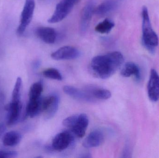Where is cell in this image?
Segmentation results:
<instances>
[{"label":"cell","instance_id":"1","mask_svg":"<svg viewBox=\"0 0 159 158\" xmlns=\"http://www.w3.org/2000/svg\"><path fill=\"white\" fill-rule=\"evenodd\" d=\"M124 62L123 55L119 52L94 57L91 61L90 70L96 78L102 79L113 76Z\"/></svg>","mask_w":159,"mask_h":158},{"label":"cell","instance_id":"2","mask_svg":"<svg viewBox=\"0 0 159 158\" xmlns=\"http://www.w3.org/2000/svg\"><path fill=\"white\" fill-rule=\"evenodd\" d=\"M142 14L143 18L142 43L145 48L150 53H154L156 47L158 45V37L152 28L148 9L145 6L142 8Z\"/></svg>","mask_w":159,"mask_h":158},{"label":"cell","instance_id":"3","mask_svg":"<svg viewBox=\"0 0 159 158\" xmlns=\"http://www.w3.org/2000/svg\"><path fill=\"white\" fill-rule=\"evenodd\" d=\"M62 124L75 136L82 138L85 135L89 125V118L85 114L73 115L65 119Z\"/></svg>","mask_w":159,"mask_h":158},{"label":"cell","instance_id":"4","mask_svg":"<svg viewBox=\"0 0 159 158\" xmlns=\"http://www.w3.org/2000/svg\"><path fill=\"white\" fill-rule=\"evenodd\" d=\"M78 1L79 0H61L57 4L55 12L48 19V22L55 23L63 20L70 14Z\"/></svg>","mask_w":159,"mask_h":158},{"label":"cell","instance_id":"5","mask_svg":"<svg viewBox=\"0 0 159 158\" xmlns=\"http://www.w3.org/2000/svg\"><path fill=\"white\" fill-rule=\"evenodd\" d=\"M34 8V0H26L20 16V23L16 31L17 34L19 36L23 35L27 27L30 23L33 16Z\"/></svg>","mask_w":159,"mask_h":158},{"label":"cell","instance_id":"6","mask_svg":"<svg viewBox=\"0 0 159 158\" xmlns=\"http://www.w3.org/2000/svg\"><path fill=\"white\" fill-rule=\"evenodd\" d=\"M74 141V137L70 132L65 131L58 134L52 141L53 150L62 151L67 149Z\"/></svg>","mask_w":159,"mask_h":158},{"label":"cell","instance_id":"7","mask_svg":"<svg viewBox=\"0 0 159 158\" xmlns=\"http://www.w3.org/2000/svg\"><path fill=\"white\" fill-rule=\"evenodd\" d=\"M95 4L93 0H89L82 9L80 15V31L84 33L88 29L90 23L93 15L94 14Z\"/></svg>","mask_w":159,"mask_h":158},{"label":"cell","instance_id":"8","mask_svg":"<svg viewBox=\"0 0 159 158\" xmlns=\"http://www.w3.org/2000/svg\"><path fill=\"white\" fill-rule=\"evenodd\" d=\"M148 94L152 102H156L159 99V75L156 70L151 69L150 78L148 84Z\"/></svg>","mask_w":159,"mask_h":158},{"label":"cell","instance_id":"9","mask_svg":"<svg viewBox=\"0 0 159 158\" xmlns=\"http://www.w3.org/2000/svg\"><path fill=\"white\" fill-rule=\"evenodd\" d=\"M80 54L79 51L75 47L65 46L52 53L51 57L56 60H70L77 58Z\"/></svg>","mask_w":159,"mask_h":158},{"label":"cell","instance_id":"10","mask_svg":"<svg viewBox=\"0 0 159 158\" xmlns=\"http://www.w3.org/2000/svg\"><path fill=\"white\" fill-rule=\"evenodd\" d=\"M22 105L21 102L19 103L10 102L6 106L7 111V122L9 126L14 125L18 121L21 113Z\"/></svg>","mask_w":159,"mask_h":158},{"label":"cell","instance_id":"11","mask_svg":"<svg viewBox=\"0 0 159 158\" xmlns=\"http://www.w3.org/2000/svg\"><path fill=\"white\" fill-rule=\"evenodd\" d=\"M63 90L66 94L76 100L87 102L94 101V98L92 97L85 90H80L78 88L70 85L64 86Z\"/></svg>","mask_w":159,"mask_h":158},{"label":"cell","instance_id":"12","mask_svg":"<svg viewBox=\"0 0 159 158\" xmlns=\"http://www.w3.org/2000/svg\"><path fill=\"white\" fill-rule=\"evenodd\" d=\"M104 141V135L102 131L95 130L91 132L83 142L82 145L86 148L100 146Z\"/></svg>","mask_w":159,"mask_h":158},{"label":"cell","instance_id":"13","mask_svg":"<svg viewBox=\"0 0 159 158\" xmlns=\"http://www.w3.org/2000/svg\"><path fill=\"white\" fill-rule=\"evenodd\" d=\"M35 33L39 39L48 44L54 43L57 40L56 30L49 27H39L35 30Z\"/></svg>","mask_w":159,"mask_h":158},{"label":"cell","instance_id":"14","mask_svg":"<svg viewBox=\"0 0 159 158\" xmlns=\"http://www.w3.org/2000/svg\"><path fill=\"white\" fill-rule=\"evenodd\" d=\"M120 74L121 76L126 78L134 76L137 81H139L141 79L140 68L136 64L133 62H128L126 63L121 70Z\"/></svg>","mask_w":159,"mask_h":158},{"label":"cell","instance_id":"15","mask_svg":"<svg viewBox=\"0 0 159 158\" xmlns=\"http://www.w3.org/2000/svg\"><path fill=\"white\" fill-rule=\"evenodd\" d=\"M85 91L92 97L101 100H107L111 97L110 91L103 88H98L93 86H87Z\"/></svg>","mask_w":159,"mask_h":158},{"label":"cell","instance_id":"16","mask_svg":"<svg viewBox=\"0 0 159 158\" xmlns=\"http://www.w3.org/2000/svg\"><path fill=\"white\" fill-rule=\"evenodd\" d=\"M22 139V135L17 131H11L4 135L2 143L4 145L7 147H14L17 145Z\"/></svg>","mask_w":159,"mask_h":158},{"label":"cell","instance_id":"17","mask_svg":"<svg viewBox=\"0 0 159 158\" xmlns=\"http://www.w3.org/2000/svg\"><path fill=\"white\" fill-rule=\"evenodd\" d=\"M116 5V2L115 0H107L95 8L94 13L100 16H104L114 10Z\"/></svg>","mask_w":159,"mask_h":158},{"label":"cell","instance_id":"18","mask_svg":"<svg viewBox=\"0 0 159 158\" xmlns=\"http://www.w3.org/2000/svg\"><path fill=\"white\" fill-rule=\"evenodd\" d=\"M41 99V97L38 99H29L26 107V114L27 117L33 118L42 112Z\"/></svg>","mask_w":159,"mask_h":158},{"label":"cell","instance_id":"19","mask_svg":"<svg viewBox=\"0 0 159 158\" xmlns=\"http://www.w3.org/2000/svg\"><path fill=\"white\" fill-rule=\"evenodd\" d=\"M60 104V98L58 96L55 94V97L47 109L45 111V118L49 120L55 116L58 109Z\"/></svg>","mask_w":159,"mask_h":158},{"label":"cell","instance_id":"20","mask_svg":"<svg viewBox=\"0 0 159 158\" xmlns=\"http://www.w3.org/2000/svg\"><path fill=\"white\" fill-rule=\"evenodd\" d=\"M115 26V23L108 19H106L102 22L97 24L95 28V31L102 34H107L112 30Z\"/></svg>","mask_w":159,"mask_h":158},{"label":"cell","instance_id":"21","mask_svg":"<svg viewBox=\"0 0 159 158\" xmlns=\"http://www.w3.org/2000/svg\"><path fill=\"white\" fill-rule=\"evenodd\" d=\"M43 91V84L39 81L33 83L30 88L29 92V99H38L41 97Z\"/></svg>","mask_w":159,"mask_h":158},{"label":"cell","instance_id":"22","mask_svg":"<svg viewBox=\"0 0 159 158\" xmlns=\"http://www.w3.org/2000/svg\"><path fill=\"white\" fill-rule=\"evenodd\" d=\"M21 86H22V80L21 78L19 77L17 79L16 84L13 89L12 100L11 102H15V103L21 102L20 96H21Z\"/></svg>","mask_w":159,"mask_h":158},{"label":"cell","instance_id":"23","mask_svg":"<svg viewBox=\"0 0 159 158\" xmlns=\"http://www.w3.org/2000/svg\"><path fill=\"white\" fill-rule=\"evenodd\" d=\"M43 75L48 79L56 80L61 81L63 79L62 75L58 70L55 68H49L43 71Z\"/></svg>","mask_w":159,"mask_h":158},{"label":"cell","instance_id":"24","mask_svg":"<svg viewBox=\"0 0 159 158\" xmlns=\"http://www.w3.org/2000/svg\"><path fill=\"white\" fill-rule=\"evenodd\" d=\"M17 152L15 151H5L0 150V158H11L17 157Z\"/></svg>","mask_w":159,"mask_h":158},{"label":"cell","instance_id":"25","mask_svg":"<svg viewBox=\"0 0 159 158\" xmlns=\"http://www.w3.org/2000/svg\"><path fill=\"white\" fill-rule=\"evenodd\" d=\"M6 130V126L2 123H0V138L3 135Z\"/></svg>","mask_w":159,"mask_h":158},{"label":"cell","instance_id":"26","mask_svg":"<svg viewBox=\"0 0 159 158\" xmlns=\"http://www.w3.org/2000/svg\"><path fill=\"white\" fill-rule=\"evenodd\" d=\"M81 158H91L92 157L91 156L90 154H89V153H86V154H84V155L80 157Z\"/></svg>","mask_w":159,"mask_h":158}]
</instances>
